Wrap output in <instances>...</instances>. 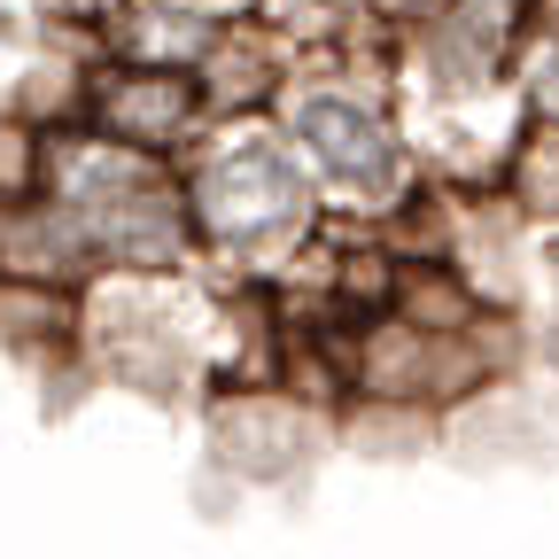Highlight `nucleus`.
<instances>
[{
	"label": "nucleus",
	"mask_w": 559,
	"mask_h": 559,
	"mask_svg": "<svg viewBox=\"0 0 559 559\" xmlns=\"http://www.w3.org/2000/svg\"><path fill=\"white\" fill-rule=\"evenodd\" d=\"M194 109H202V79L179 62H109L102 79H86V124L124 140V148H179L194 132Z\"/></svg>",
	"instance_id": "nucleus-1"
},
{
	"label": "nucleus",
	"mask_w": 559,
	"mask_h": 559,
	"mask_svg": "<svg viewBox=\"0 0 559 559\" xmlns=\"http://www.w3.org/2000/svg\"><path fill=\"white\" fill-rule=\"evenodd\" d=\"M296 132H304V156L326 179H342V187H389V132L358 102H311L296 117Z\"/></svg>",
	"instance_id": "nucleus-2"
}]
</instances>
